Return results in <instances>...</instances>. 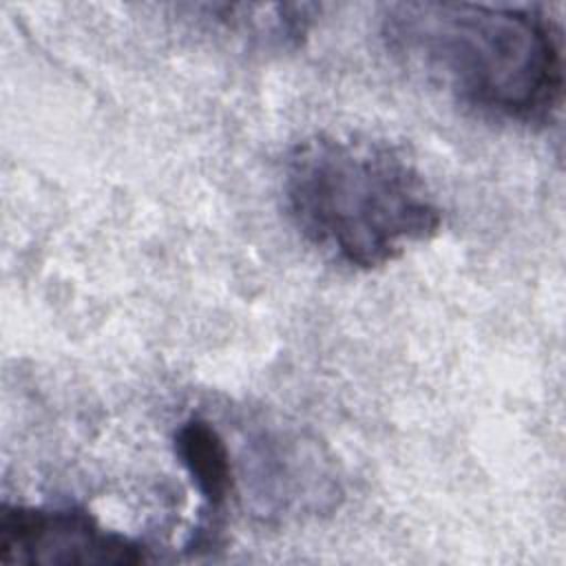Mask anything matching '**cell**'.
Returning a JSON list of instances; mask_svg holds the SVG:
<instances>
[{
	"instance_id": "cell-2",
	"label": "cell",
	"mask_w": 566,
	"mask_h": 566,
	"mask_svg": "<svg viewBox=\"0 0 566 566\" xmlns=\"http://www.w3.org/2000/svg\"><path fill=\"white\" fill-rule=\"evenodd\" d=\"M281 197L301 239L349 270H378L438 234L442 208L394 144L316 133L283 159Z\"/></svg>"
},
{
	"instance_id": "cell-5",
	"label": "cell",
	"mask_w": 566,
	"mask_h": 566,
	"mask_svg": "<svg viewBox=\"0 0 566 566\" xmlns=\"http://www.w3.org/2000/svg\"><path fill=\"white\" fill-rule=\"evenodd\" d=\"M172 449L203 504L197 539H192V546H201L217 533L219 515L234 493L237 462L221 431L201 416H192L175 429Z\"/></svg>"
},
{
	"instance_id": "cell-1",
	"label": "cell",
	"mask_w": 566,
	"mask_h": 566,
	"mask_svg": "<svg viewBox=\"0 0 566 566\" xmlns=\"http://www.w3.org/2000/svg\"><path fill=\"white\" fill-rule=\"evenodd\" d=\"M380 35L405 71L482 117L531 126L559 108L562 38L539 9L394 2L382 11Z\"/></svg>"
},
{
	"instance_id": "cell-3",
	"label": "cell",
	"mask_w": 566,
	"mask_h": 566,
	"mask_svg": "<svg viewBox=\"0 0 566 566\" xmlns=\"http://www.w3.org/2000/svg\"><path fill=\"white\" fill-rule=\"evenodd\" d=\"M148 546L104 526L80 506H0V564L27 566H135Z\"/></svg>"
},
{
	"instance_id": "cell-4",
	"label": "cell",
	"mask_w": 566,
	"mask_h": 566,
	"mask_svg": "<svg viewBox=\"0 0 566 566\" xmlns=\"http://www.w3.org/2000/svg\"><path fill=\"white\" fill-rule=\"evenodd\" d=\"M254 497L261 513L305 515L334 506L338 482L327 473L325 455L305 440L259 436L250 451Z\"/></svg>"
},
{
	"instance_id": "cell-6",
	"label": "cell",
	"mask_w": 566,
	"mask_h": 566,
	"mask_svg": "<svg viewBox=\"0 0 566 566\" xmlns=\"http://www.w3.org/2000/svg\"><path fill=\"white\" fill-rule=\"evenodd\" d=\"M206 27L226 38L265 51H285L307 35L316 4H197L190 7Z\"/></svg>"
}]
</instances>
